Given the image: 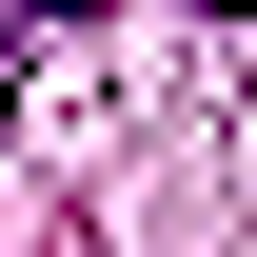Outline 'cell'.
Wrapping results in <instances>:
<instances>
[{
	"label": "cell",
	"mask_w": 257,
	"mask_h": 257,
	"mask_svg": "<svg viewBox=\"0 0 257 257\" xmlns=\"http://www.w3.org/2000/svg\"><path fill=\"white\" fill-rule=\"evenodd\" d=\"M0 60H20V0H0Z\"/></svg>",
	"instance_id": "obj_1"
},
{
	"label": "cell",
	"mask_w": 257,
	"mask_h": 257,
	"mask_svg": "<svg viewBox=\"0 0 257 257\" xmlns=\"http://www.w3.org/2000/svg\"><path fill=\"white\" fill-rule=\"evenodd\" d=\"M198 20H257V0H198Z\"/></svg>",
	"instance_id": "obj_2"
}]
</instances>
